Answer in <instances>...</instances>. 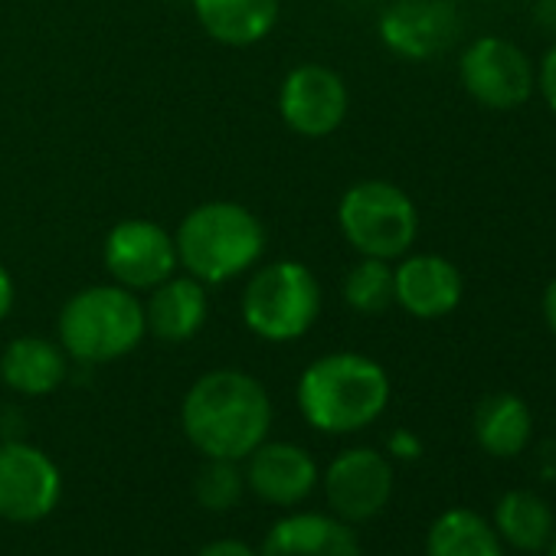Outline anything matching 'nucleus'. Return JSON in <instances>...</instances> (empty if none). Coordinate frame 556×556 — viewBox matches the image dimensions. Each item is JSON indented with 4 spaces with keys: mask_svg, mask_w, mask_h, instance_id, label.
I'll use <instances>...</instances> for the list:
<instances>
[{
    "mask_svg": "<svg viewBox=\"0 0 556 556\" xmlns=\"http://www.w3.org/2000/svg\"><path fill=\"white\" fill-rule=\"evenodd\" d=\"M203 34L223 47H252L278 24L282 0H190Z\"/></svg>",
    "mask_w": 556,
    "mask_h": 556,
    "instance_id": "18",
    "label": "nucleus"
},
{
    "mask_svg": "<svg viewBox=\"0 0 556 556\" xmlns=\"http://www.w3.org/2000/svg\"><path fill=\"white\" fill-rule=\"evenodd\" d=\"M491 523L504 546H514L520 553H543L556 530V514L549 501L536 491L514 488L497 497Z\"/></svg>",
    "mask_w": 556,
    "mask_h": 556,
    "instance_id": "19",
    "label": "nucleus"
},
{
    "mask_svg": "<svg viewBox=\"0 0 556 556\" xmlns=\"http://www.w3.org/2000/svg\"><path fill=\"white\" fill-rule=\"evenodd\" d=\"M462 34L455 0H393L380 14V40L409 63L442 56Z\"/></svg>",
    "mask_w": 556,
    "mask_h": 556,
    "instance_id": "12",
    "label": "nucleus"
},
{
    "mask_svg": "<svg viewBox=\"0 0 556 556\" xmlns=\"http://www.w3.org/2000/svg\"><path fill=\"white\" fill-rule=\"evenodd\" d=\"M533 416L517 393H491L475 409V442L491 458H514L530 445Z\"/></svg>",
    "mask_w": 556,
    "mask_h": 556,
    "instance_id": "20",
    "label": "nucleus"
},
{
    "mask_svg": "<svg viewBox=\"0 0 556 556\" xmlns=\"http://www.w3.org/2000/svg\"><path fill=\"white\" fill-rule=\"evenodd\" d=\"M546 556H556V530H553V536H549V543H546Z\"/></svg>",
    "mask_w": 556,
    "mask_h": 556,
    "instance_id": "30",
    "label": "nucleus"
},
{
    "mask_svg": "<svg viewBox=\"0 0 556 556\" xmlns=\"http://www.w3.org/2000/svg\"><path fill=\"white\" fill-rule=\"evenodd\" d=\"M540 312H543V321H546V328H549V334L556 338V278L546 286V292H543V302H540Z\"/></svg>",
    "mask_w": 556,
    "mask_h": 556,
    "instance_id": "29",
    "label": "nucleus"
},
{
    "mask_svg": "<svg viewBox=\"0 0 556 556\" xmlns=\"http://www.w3.org/2000/svg\"><path fill=\"white\" fill-rule=\"evenodd\" d=\"M102 262L112 282L128 292H151L180 268L174 232L154 219H122L102 242Z\"/></svg>",
    "mask_w": 556,
    "mask_h": 556,
    "instance_id": "9",
    "label": "nucleus"
},
{
    "mask_svg": "<svg viewBox=\"0 0 556 556\" xmlns=\"http://www.w3.org/2000/svg\"><path fill=\"white\" fill-rule=\"evenodd\" d=\"M341 295L357 315H383L387 308L396 305V289H393V262L387 258H367L344 275Z\"/></svg>",
    "mask_w": 556,
    "mask_h": 556,
    "instance_id": "22",
    "label": "nucleus"
},
{
    "mask_svg": "<svg viewBox=\"0 0 556 556\" xmlns=\"http://www.w3.org/2000/svg\"><path fill=\"white\" fill-rule=\"evenodd\" d=\"M174 245L180 268L210 289L252 271L265 255L268 236L249 206L232 200H210L180 219Z\"/></svg>",
    "mask_w": 556,
    "mask_h": 556,
    "instance_id": "3",
    "label": "nucleus"
},
{
    "mask_svg": "<svg viewBox=\"0 0 556 556\" xmlns=\"http://www.w3.org/2000/svg\"><path fill=\"white\" fill-rule=\"evenodd\" d=\"M17 302V286H14V275L8 271V265L0 262V321H4L14 312Z\"/></svg>",
    "mask_w": 556,
    "mask_h": 556,
    "instance_id": "27",
    "label": "nucleus"
},
{
    "mask_svg": "<svg viewBox=\"0 0 556 556\" xmlns=\"http://www.w3.org/2000/svg\"><path fill=\"white\" fill-rule=\"evenodd\" d=\"M390 377L367 354L334 351L312 361L299 377V409L325 435H351L374 426L390 406Z\"/></svg>",
    "mask_w": 556,
    "mask_h": 556,
    "instance_id": "2",
    "label": "nucleus"
},
{
    "mask_svg": "<svg viewBox=\"0 0 556 556\" xmlns=\"http://www.w3.org/2000/svg\"><path fill=\"white\" fill-rule=\"evenodd\" d=\"M197 556H258V553L236 536H223V540H210L206 546H200Z\"/></svg>",
    "mask_w": 556,
    "mask_h": 556,
    "instance_id": "25",
    "label": "nucleus"
},
{
    "mask_svg": "<svg viewBox=\"0 0 556 556\" xmlns=\"http://www.w3.org/2000/svg\"><path fill=\"white\" fill-rule=\"evenodd\" d=\"M530 17L536 24V30L549 40H556V0H533Z\"/></svg>",
    "mask_w": 556,
    "mask_h": 556,
    "instance_id": "26",
    "label": "nucleus"
},
{
    "mask_svg": "<svg viewBox=\"0 0 556 556\" xmlns=\"http://www.w3.org/2000/svg\"><path fill=\"white\" fill-rule=\"evenodd\" d=\"M426 556H504V543L484 514L448 507L426 533Z\"/></svg>",
    "mask_w": 556,
    "mask_h": 556,
    "instance_id": "21",
    "label": "nucleus"
},
{
    "mask_svg": "<svg viewBox=\"0 0 556 556\" xmlns=\"http://www.w3.org/2000/svg\"><path fill=\"white\" fill-rule=\"evenodd\" d=\"M348 109L351 96L341 73L321 63L295 66L278 89V115L302 138H331L344 125Z\"/></svg>",
    "mask_w": 556,
    "mask_h": 556,
    "instance_id": "11",
    "label": "nucleus"
},
{
    "mask_svg": "<svg viewBox=\"0 0 556 556\" xmlns=\"http://www.w3.org/2000/svg\"><path fill=\"white\" fill-rule=\"evenodd\" d=\"M328 507L344 523H367L380 517L393 497V462L380 448L354 445L331 458V465L321 475Z\"/></svg>",
    "mask_w": 556,
    "mask_h": 556,
    "instance_id": "8",
    "label": "nucleus"
},
{
    "mask_svg": "<svg viewBox=\"0 0 556 556\" xmlns=\"http://www.w3.org/2000/svg\"><path fill=\"white\" fill-rule=\"evenodd\" d=\"M70 374V357L60 341L24 334L14 338L0 354V380L21 396H50L63 387Z\"/></svg>",
    "mask_w": 556,
    "mask_h": 556,
    "instance_id": "17",
    "label": "nucleus"
},
{
    "mask_svg": "<svg viewBox=\"0 0 556 556\" xmlns=\"http://www.w3.org/2000/svg\"><path fill=\"white\" fill-rule=\"evenodd\" d=\"M144 338V302L138 292H128L115 282L76 292L56 318L60 348L66 357L89 367L128 357Z\"/></svg>",
    "mask_w": 556,
    "mask_h": 556,
    "instance_id": "4",
    "label": "nucleus"
},
{
    "mask_svg": "<svg viewBox=\"0 0 556 556\" xmlns=\"http://www.w3.org/2000/svg\"><path fill=\"white\" fill-rule=\"evenodd\" d=\"M390 452L396 455V458H419L422 455V445H419V439L413 435V432H406V429H400V432H393V439H390Z\"/></svg>",
    "mask_w": 556,
    "mask_h": 556,
    "instance_id": "28",
    "label": "nucleus"
},
{
    "mask_svg": "<svg viewBox=\"0 0 556 556\" xmlns=\"http://www.w3.org/2000/svg\"><path fill=\"white\" fill-rule=\"evenodd\" d=\"M245 488L271 504V507H295L318 488V462L308 448L295 442H262L252 455L242 458Z\"/></svg>",
    "mask_w": 556,
    "mask_h": 556,
    "instance_id": "14",
    "label": "nucleus"
},
{
    "mask_svg": "<svg viewBox=\"0 0 556 556\" xmlns=\"http://www.w3.org/2000/svg\"><path fill=\"white\" fill-rule=\"evenodd\" d=\"M63 475L56 462L30 442L0 445V520L37 523L56 510Z\"/></svg>",
    "mask_w": 556,
    "mask_h": 556,
    "instance_id": "10",
    "label": "nucleus"
},
{
    "mask_svg": "<svg viewBox=\"0 0 556 556\" xmlns=\"http://www.w3.org/2000/svg\"><path fill=\"white\" fill-rule=\"evenodd\" d=\"M180 429L203 458L242 462L268 439V390L245 370H210L187 390Z\"/></svg>",
    "mask_w": 556,
    "mask_h": 556,
    "instance_id": "1",
    "label": "nucleus"
},
{
    "mask_svg": "<svg viewBox=\"0 0 556 556\" xmlns=\"http://www.w3.org/2000/svg\"><path fill=\"white\" fill-rule=\"evenodd\" d=\"M245 491V475L239 468V462H226V458H206L193 478V497L200 507L206 510H229L239 504Z\"/></svg>",
    "mask_w": 556,
    "mask_h": 556,
    "instance_id": "23",
    "label": "nucleus"
},
{
    "mask_svg": "<svg viewBox=\"0 0 556 556\" xmlns=\"http://www.w3.org/2000/svg\"><path fill=\"white\" fill-rule=\"evenodd\" d=\"M462 89L484 109H520L536 89V70L530 56L504 37H481L465 47L458 60Z\"/></svg>",
    "mask_w": 556,
    "mask_h": 556,
    "instance_id": "7",
    "label": "nucleus"
},
{
    "mask_svg": "<svg viewBox=\"0 0 556 556\" xmlns=\"http://www.w3.org/2000/svg\"><path fill=\"white\" fill-rule=\"evenodd\" d=\"M338 226L354 252L396 262L419 236V210L413 197L390 180H357L338 203Z\"/></svg>",
    "mask_w": 556,
    "mask_h": 556,
    "instance_id": "6",
    "label": "nucleus"
},
{
    "mask_svg": "<svg viewBox=\"0 0 556 556\" xmlns=\"http://www.w3.org/2000/svg\"><path fill=\"white\" fill-rule=\"evenodd\" d=\"M357 4H377V0H357Z\"/></svg>",
    "mask_w": 556,
    "mask_h": 556,
    "instance_id": "31",
    "label": "nucleus"
},
{
    "mask_svg": "<svg viewBox=\"0 0 556 556\" xmlns=\"http://www.w3.org/2000/svg\"><path fill=\"white\" fill-rule=\"evenodd\" d=\"M536 86H540L543 102L556 112V40H553V47L546 50V56H543V63H540Z\"/></svg>",
    "mask_w": 556,
    "mask_h": 556,
    "instance_id": "24",
    "label": "nucleus"
},
{
    "mask_svg": "<svg viewBox=\"0 0 556 556\" xmlns=\"http://www.w3.org/2000/svg\"><path fill=\"white\" fill-rule=\"evenodd\" d=\"M210 318V289L193 275H170L167 282L148 292L144 328L161 344L193 341Z\"/></svg>",
    "mask_w": 556,
    "mask_h": 556,
    "instance_id": "16",
    "label": "nucleus"
},
{
    "mask_svg": "<svg viewBox=\"0 0 556 556\" xmlns=\"http://www.w3.org/2000/svg\"><path fill=\"white\" fill-rule=\"evenodd\" d=\"M396 305L419 321L448 318L465 295V282L455 262L435 252H406L393 265Z\"/></svg>",
    "mask_w": 556,
    "mask_h": 556,
    "instance_id": "13",
    "label": "nucleus"
},
{
    "mask_svg": "<svg viewBox=\"0 0 556 556\" xmlns=\"http://www.w3.org/2000/svg\"><path fill=\"white\" fill-rule=\"evenodd\" d=\"M258 556H364L361 540L351 523L334 514H289L275 520L265 533Z\"/></svg>",
    "mask_w": 556,
    "mask_h": 556,
    "instance_id": "15",
    "label": "nucleus"
},
{
    "mask_svg": "<svg viewBox=\"0 0 556 556\" xmlns=\"http://www.w3.org/2000/svg\"><path fill=\"white\" fill-rule=\"evenodd\" d=\"M321 282L299 258H278L249 275L239 299V315L249 334L265 344L305 338L321 315Z\"/></svg>",
    "mask_w": 556,
    "mask_h": 556,
    "instance_id": "5",
    "label": "nucleus"
}]
</instances>
